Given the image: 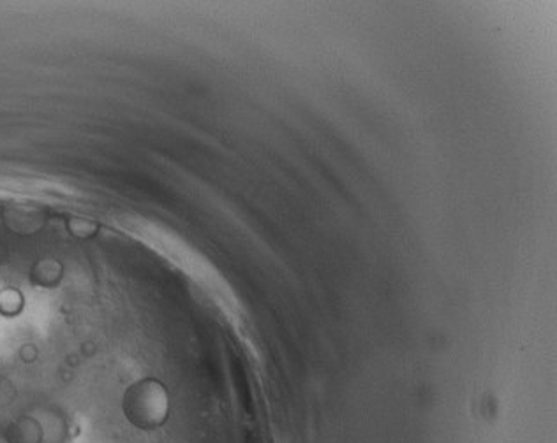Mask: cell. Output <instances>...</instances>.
<instances>
[{
	"label": "cell",
	"instance_id": "cell-2",
	"mask_svg": "<svg viewBox=\"0 0 557 443\" xmlns=\"http://www.w3.org/2000/svg\"><path fill=\"white\" fill-rule=\"evenodd\" d=\"M24 308V295L16 289H4L0 292V314L14 317Z\"/></svg>",
	"mask_w": 557,
	"mask_h": 443
},
{
	"label": "cell",
	"instance_id": "cell-1",
	"mask_svg": "<svg viewBox=\"0 0 557 443\" xmlns=\"http://www.w3.org/2000/svg\"><path fill=\"white\" fill-rule=\"evenodd\" d=\"M122 408L126 419L138 430H158L170 416L166 388L156 379L139 380L127 388Z\"/></svg>",
	"mask_w": 557,
	"mask_h": 443
}]
</instances>
